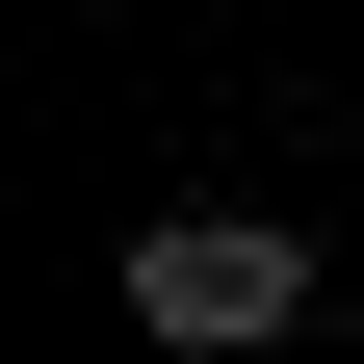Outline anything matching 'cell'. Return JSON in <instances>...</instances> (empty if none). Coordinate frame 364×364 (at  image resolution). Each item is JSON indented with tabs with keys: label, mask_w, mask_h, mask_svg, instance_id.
<instances>
[{
	"label": "cell",
	"mask_w": 364,
	"mask_h": 364,
	"mask_svg": "<svg viewBox=\"0 0 364 364\" xmlns=\"http://www.w3.org/2000/svg\"><path fill=\"white\" fill-rule=\"evenodd\" d=\"M130 338H156V364L312 338V235H287V208H156V235H130Z\"/></svg>",
	"instance_id": "1"
}]
</instances>
